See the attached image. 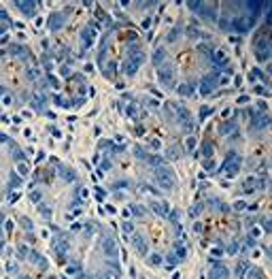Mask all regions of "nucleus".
Segmentation results:
<instances>
[{"instance_id":"nucleus-2","label":"nucleus","mask_w":272,"mask_h":279,"mask_svg":"<svg viewBox=\"0 0 272 279\" xmlns=\"http://www.w3.org/2000/svg\"><path fill=\"white\" fill-rule=\"evenodd\" d=\"M155 177H157V181L164 185V188H170L172 181H175V175H172L168 168H157L155 171Z\"/></svg>"},{"instance_id":"nucleus-10","label":"nucleus","mask_w":272,"mask_h":279,"mask_svg":"<svg viewBox=\"0 0 272 279\" xmlns=\"http://www.w3.org/2000/svg\"><path fill=\"white\" fill-rule=\"evenodd\" d=\"M257 109H259V113H266V109H268V105H266L264 100H257Z\"/></svg>"},{"instance_id":"nucleus-5","label":"nucleus","mask_w":272,"mask_h":279,"mask_svg":"<svg viewBox=\"0 0 272 279\" xmlns=\"http://www.w3.org/2000/svg\"><path fill=\"white\" fill-rule=\"evenodd\" d=\"M234 128H236V122H234V120H230V122H226L223 126H221V130H219V132H221V134H230Z\"/></svg>"},{"instance_id":"nucleus-17","label":"nucleus","mask_w":272,"mask_h":279,"mask_svg":"<svg viewBox=\"0 0 272 279\" xmlns=\"http://www.w3.org/2000/svg\"><path fill=\"white\" fill-rule=\"evenodd\" d=\"M221 253H223V247H215L213 249V256H221Z\"/></svg>"},{"instance_id":"nucleus-8","label":"nucleus","mask_w":272,"mask_h":279,"mask_svg":"<svg viewBox=\"0 0 272 279\" xmlns=\"http://www.w3.org/2000/svg\"><path fill=\"white\" fill-rule=\"evenodd\" d=\"M202 151H204V156H211V153H213V145H211V143H204V145H202Z\"/></svg>"},{"instance_id":"nucleus-14","label":"nucleus","mask_w":272,"mask_h":279,"mask_svg":"<svg viewBox=\"0 0 272 279\" xmlns=\"http://www.w3.org/2000/svg\"><path fill=\"white\" fill-rule=\"evenodd\" d=\"M228 251H230V253H238V243H232Z\"/></svg>"},{"instance_id":"nucleus-6","label":"nucleus","mask_w":272,"mask_h":279,"mask_svg":"<svg viewBox=\"0 0 272 279\" xmlns=\"http://www.w3.org/2000/svg\"><path fill=\"white\" fill-rule=\"evenodd\" d=\"M247 268H249V264H247V262H238V264H236V268H234V271H236V275H238V277H242V275H244V271H247Z\"/></svg>"},{"instance_id":"nucleus-7","label":"nucleus","mask_w":272,"mask_h":279,"mask_svg":"<svg viewBox=\"0 0 272 279\" xmlns=\"http://www.w3.org/2000/svg\"><path fill=\"white\" fill-rule=\"evenodd\" d=\"M255 94H259V96H266L268 92H266V87L264 85H259V83H255Z\"/></svg>"},{"instance_id":"nucleus-15","label":"nucleus","mask_w":272,"mask_h":279,"mask_svg":"<svg viewBox=\"0 0 272 279\" xmlns=\"http://www.w3.org/2000/svg\"><path fill=\"white\" fill-rule=\"evenodd\" d=\"M30 198H32V200H36V202H38V200H40V192H32V194H30Z\"/></svg>"},{"instance_id":"nucleus-13","label":"nucleus","mask_w":272,"mask_h":279,"mask_svg":"<svg viewBox=\"0 0 272 279\" xmlns=\"http://www.w3.org/2000/svg\"><path fill=\"white\" fill-rule=\"evenodd\" d=\"M193 145H196V138L189 136V138H187V149H193Z\"/></svg>"},{"instance_id":"nucleus-12","label":"nucleus","mask_w":272,"mask_h":279,"mask_svg":"<svg viewBox=\"0 0 272 279\" xmlns=\"http://www.w3.org/2000/svg\"><path fill=\"white\" fill-rule=\"evenodd\" d=\"M149 262H151V264H160V262H162V258L155 253V256H151V258H149Z\"/></svg>"},{"instance_id":"nucleus-4","label":"nucleus","mask_w":272,"mask_h":279,"mask_svg":"<svg viewBox=\"0 0 272 279\" xmlns=\"http://www.w3.org/2000/svg\"><path fill=\"white\" fill-rule=\"evenodd\" d=\"M62 24H64V15L53 13L51 17H49V28H51V30H60V28H62Z\"/></svg>"},{"instance_id":"nucleus-11","label":"nucleus","mask_w":272,"mask_h":279,"mask_svg":"<svg viewBox=\"0 0 272 279\" xmlns=\"http://www.w3.org/2000/svg\"><path fill=\"white\" fill-rule=\"evenodd\" d=\"M200 113H202L200 117L204 120V117H208V115H211V109H208V107H202V111H200Z\"/></svg>"},{"instance_id":"nucleus-16","label":"nucleus","mask_w":272,"mask_h":279,"mask_svg":"<svg viewBox=\"0 0 272 279\" xmlns=\"http://www.w3.org/2000/svg\"><path fill=\"white\" fill-rule=\"evenodd\" d=\"M251 235L257 239V237H262V230H259V228H253V230H251Z\"/></svg>"},{"instance_id":"nucleus-1","label":"nucleus","mask_w":272,"mask_h":279,"mask_svg":"<svg viewBox=\"0 0 272 279\" xmlns=\"http://www.w3.org/2000/svg\"><path fill=\"white\" fill-rule=\"evenodd\" d=\"M251 122H253V128H255V130H264V128H268L270 117H268V113L255 111V113H251Z\"/></svg>"},{"instance_id":"nucleus-18","label":"nucleus","mask_w":272,"mask_h":279,"mask_svg":"<svg viewBox=\"0 0 272 279\" xmlns=\"http://www.w3.org/2000/svg\"><path fill=\"white\" fill-rule=\"evenodd\" d=\"M234 207H236V209H244V207H247V205H244V200H238V202H236V205H234Z\"/></svg>"},{"instance_id":"nucleus-3","label":"nucleus","mask_w":272,"mask_h":279,"mask_svg":"<svg viewBox=\"0 0 272 279\" xmlns=\"http://www.w3.org/2000/svg\"><path fill=\"white\" fill-rule=\"evenodd\" d=\"M228 268L221 264V262H215L213 264V271H211V279H228Z\"/></svg>"},{"instance_id":"nucleus-9","label":"nucleus","mask_w":272,"mask_h":279,"mask_svg":"<svg viewBox=\"0 0 272 279\" xmlns=\"http://www.w3.org/2000/svg\"><path fill=\"white\" fill-rule=\"evenodd\" d=\"M151 209H153L157 215H162V213H164V207H162V205H157V202H153V205H151Z\"/></svg>"}]
</instances>
